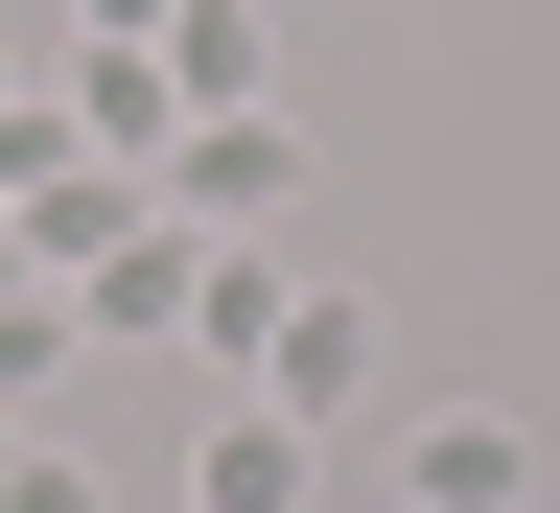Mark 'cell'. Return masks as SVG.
Segmentation results:
<instances>
[{"instance_id": "52a82bcc", "label": "cell", "mask_w": 560, "mask_h": 513, "mask_svg": "<svg viewBox=\"0 0 560 513\" xmlns=\"http://www.w3.org/2000/svg\"><path fill=\"white\" fill-rule=\"evenodd\" d=\"M0 513H117V490L70 467V444H0Z\"/></svg>"}, {"instance_id": "5b68a950", "label": "cell", "mask_w": 560, "mask_h": 513, "mask_svg": "<svg viewBox=\"0 0 560 513\" xmlns=\"http://www.w3.org/2000/svg\"><path fill=\"white\" fill-rule=\"evenodd\" d=\"M140 70H164L187 117H257V0H164V24H140Z\"/></svg>"}, {"instance_id": "6da1fadb", "label": "cell", "mask_w": 560, "mask_h": 513, "mask_svg": "<svg viewBox=\"0 0 560 513\" xmlns=\"http://www.w3.org/2000/svg\"><path fill=\"white\" fill-rule=\"evenodd\" d=\"M257 397L327 444V420L374 397V280H280V327H257Z\"/></svg>"}, {"instance_id": "277c9868", "label": "cell", "mask_w": 560, "mask_h": 513, "mask_svg": "<svg viewBox=\"0 0 560 513\" xmlns=\"http://www.w3.org/2000/svg\"><path fill=\"white\" fill-rule=\"evenodd\" d=\"M304 490H327V444H304L280 397H234V420H210V467H187V513H304Z\"/></svg>"}, {"instance_id": "8992f818", "label": "cell", "mask_w": 560, "mask_h": 513, "mask_svg": "<svg viewBox=\"0 0 560 513\" xmlns=\"http://www.w3.org/2000/svg\"><path fill=\"white\" fill-rule=\"evenodd\" d=\"M187 257H210V234L164 210L140 257H94V280H70V327H94V350H164V327H187Z\"/></svg>"}, {"instance_id": "7a4b0ae2", "label": "cell", "mask_w": 560, "mask_h": 513, "mask_svg": "<svg viewBox=\"0 0 560 513\" xmlns=\"http://www.w3.org/2000/svg\"><path fill=\"white\" fill-rule=\"evenodd\" d=\"M164 210H187V234H280V210H304L280 94H257V117H187V140H164Z\"/></svg>"}, {"instance_id": "3957f363", "label": "cell", "mask_w": 560, "mask_h": 513, "mask_svg": "<svg viewBox=\"0 0 560 513\" xmlns=\"http://www.w3.org/2000/svg\"><path fill=\"white\" fill-rule=\"evenodd\" d=\"M397 490H420V513H514V490H537V444H514L490 397H444V420L397 444Z\"/></svg>"}]
</instances>
